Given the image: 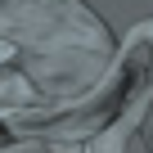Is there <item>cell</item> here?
<instances>
[{
	"label": "cell",
	"instance_id": "obj_1",
	"mask_svg": "<svg viewBox=\"0 0 153 153\" xmlns=\"http://www.w3.org/2000/svg\"><path fill=\"white\" fill-rule=\"evenodd\" d=\"M0 41L50 104H76L108 68L117 41L81 0H0Z\"/></svg>",
	"mask_w": 153,
	"mask_h": 153
},
{
	"label": "cell",
	"instance_id": "obj_2",
	"mask_svg": "<svg viewBox=\"0 0 153 153\" xmlns=\"http://www.w3.org/2000/svg\"><path fill=\"white\" fill-rule=\"evenodd\" d=\"M9 63H14V45H9V41H0V68H9Z\"/></svg>",
	"mask_w": 153,
	"mask_h": 153
}]
</instances>
